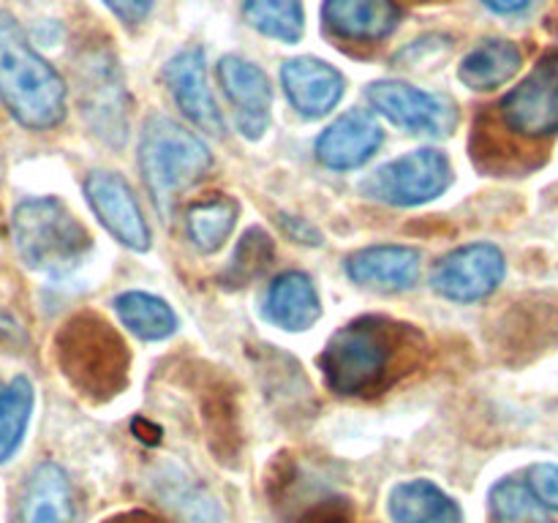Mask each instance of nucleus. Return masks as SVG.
<instances>
[{
    "label": "nucleus",
    "mask_w": 558,
    "mask_h": 523,
    "mask_svg": "<svg viewBox=\"0 0 558 523\" xmlns=\"http://www.w3.org/2000/svg\"><path fill=\"white\" fill-rule=\"evenodd\" d=\"M425 338L412 325L363 316L327 341L319 368L338 396H379L423 357Z\"/></svg>",
    "instance_id": "obj_1"
},
{
    "label": "nucleus",
    "mask_w": 558,
    "mask_h": 523,
    "mask_svg": "<svg viewBox=\"0 0 558 523\" xmlns=\"http://www.w3.org/2000/svg\"><path fill=\"white\" fill-rule=\"evenodd\" d=\"M0 101L25 129H52L65 114V85L31 47L20 22L0 11Z\"/></svg>",
    "instance_id": "obj_2"
},
{
    "label": "nucleus",
    "mask_w": 558,
    "mask_h": 523,
    "mask_svg": "<svg viewBox=\"0 0 558 523\" xmlns=\"http://www.w3.org/2000/svg\"><path fill=\"white\" fill-rule=\"evenodd\" d=\"M54 352L71 387L90 401H109L129 385V346L93 311H82L60 327Z\"/></svg>",
    "instance_id": "obj_3"
},
{
    "label": "nucleus",
    "mask_w": 558,
    "mask_h": 523,
    "mask_svg": "<svg viewBox=\"0 0 558 523\" xmlns=\"http://www.w3.org/2000/svg\"><path fill=\"white\" fill-rule=\"evenodd\" d=\"M140 167L158 212L172 218L180 194L210 172L213 156L205 142L180 123L150 118L142 131Z\"/></svg>",
    "instance_id": "obj_4"
},
{
    "label": "nucleus",
    "mask_w": 558,
    "mask_h": 523,
    "mask_svg": "<svg viewBox=\"0 0 558 523\" xmlns=\"http://www.w3.org/2000/svg\"><path fill=\"white\" fill-rule=\"evenodd\" d=\"M11 234L20 259L52 276L74 270L90 251V234L54 196L22 202L11 216Z\"/></svg>",
    "instance_id": "obj_5"
},
{
    "label": "nucleus",
    "mask_w": 558,
    "mask_h": 523,
    "mask_svg": "<svg viewBox=\"0 0 558 523\" xmlns=\"http://www.w3.org/2000/svg\"><path fill=\"white\" fill-rule=\"evenodd\" d=\"M450 183L452 167L445 153L423 147L376 169L368 180H363V194L387 205L414 207L445 194Z\"/></svg>",
    "instance_id": "obj_6"
},
{
    "label": "nucleus",
    "mask_w": 558,
    "mask_h": 523,
    "mask_svg": "<svg viewBox=\"0 0 558 523\" xmlns=\"http://www.w3.org/2000/svg\"><path fill=\"white\" fill-rule=\"evenodd\" d=\"M499 114L512 134L526 139L558 134V49L545 54L532 74L501 98Z\"/></svg>",
    "instance_id": "obj_7"
},
{
    "label": "nucleus",
    "mask_w": 558,
    "mask_h": 523,
    "mask_svg": "<svg viewBox=\"0 0 558 523\" xmlns=\"http://www.w3.org/2000/svg\"><path fill=\"white\" fill-rule=\"evenodd\" d=\"M368 101L376 112L385 114L390 123L412 131V134L447 136L456 129V104L445 96H434L407 82L381 80L368 87Z\"/></svg>",
    "instance_id": "obj_8"
},
{
    "label": "nucleus",
    "mask_w": 558,
    "mask_h": 523,
    "mask_svg": "<svg viewBox=\"0 0 558 523\" xmlns=\"http://www.w3.org/2000/svg\"><path fill=\"white\" fill-rule=\"evenodd\" d=\"M76 74H80V104L87 123L101 139L120 147L129 129V118H125V87L118 65L104 52H96L87 54L85 63L76 65Z\"/></svg>",
    "instance_id": "obj_9"
},
{
    "label": "nucleus",
    "mask_w": 558,
    "mask_h": 523,
    "mask_svg": "<svg viewBox=\"0 0 558 523\" xmlns=\"http://www.w3.org/2000/svg\"><path fill=\"white\" fill-rule=\"evenodd\" d=\"M507 270L505 254L490 243L456 248L436 265L434 289L456 303H474L496 292Z\"/></svg>",
    "instance_id": "obj_10"
},
{
    "label": "nucleus",
    "mask_w": 558,
    "mask_h": 523,
    "mask_svg": "<svg viewBox=\"0 0 558 523\" xmlns=\"http://www.w3.org/2000/svg\"><path fill=\"white\" fill-rule=\"evenodd\" d=\"M85 194L90 202L98 221L109 229L112 238L129 245L134 251L150 248V229L140 210L134 191L129 188L120 174L114 172H93L85 180Z\"/></svg>",
    "instance_id": "obj_11"
},
{
    "label": "nucleus",
    "mask_w": 558,
    "mask_h": 523,
    "mask_svg": "<svg viewBox=\"0 0 558 523\" xmlns=\"http://www.w3.org/2000/svg\"><path fill=\"white\" fill-rule=\"evenodd\" d=\"M218 82L238 109V125L248 139H259L270 123L272 87L259 65L243 58H223L218 63Z\"/></svg>",
    "instance_id": "obj_12"
},
{
    "label": "nucleus",
    "mask_w": 558,
    "mask_h": 523,
    "mask_svg": "<svg viewBox=\"0 0 558 523\" xmlns=\"http://www.w3.org/2000/svg\"><path fill=\"white\" fill-rule=\"evenodd\" d=\"M381 125L365 109L341 114L316 139V158L330 169H357L379 150Z\"/></svg>",
    "instance_id": "obj_13"
},
{
    "label": "nucleus",
    "mask_w": 558,
    "mask_h": 523,
    "mask_svg": "<svg viewBox=\"0 0 558 523\" xmlns=\"http://www.w3.org/2000/svg\"><path fill=\"white\" fill-rule=\"evenodd\" d=\"M163 76L169 82V90L174 93V101L185 112V118L194 120L207 134H223V118L218 112L213 93L207 87V65L202 49H185L174 54L163 69Z\"/></svg>",
    "instance_id": "obj_14"
},
{
    "label": "nucleus",
    "mask_w": 558,
    "mask_h": 523,
    "mask_svg": "<svg viewBox=\"0 0 558 523\" xmlns=\"http://www.w3.org/2000/svg\"><path fill=\"white\" fill-rule=\"evenodd\" d=\"M322 20L341 41L379 44L396 31L401 11L392 0H325Z\"/></svg>",
    "instance_id": "obj_15"
},
{
    "label": "nucleus",
    "mask_w": 558,
    "mask_h": 523,
    "mask_svg": "<svg viewBox=\"0 0 558 523\" xmlns=\"http://www.w3.org/2000/svg\"><path fill=\"white\" fill-rule=\"evenodd\" d=\"M281 82L292 107L305 118H322L336 109L347 87L341 71L319 58L289 60L281 71Z\"/></svg>",
    "instance_id": "obj_16"
},
{
    "label": "nucleus",
    "mask_w": 558,
    "mask_h": 523,
    "mask_svg": "<svg viewBox=\"0 0 558 523\" xmlns=\"http://www.w3.org/2000/svg\"><path fill=\"white\" fill-rule=\"evenodd\" d=\"M347 272L360 287L401 292L417 283L420 254L409 245H371L349 256Z\"/></svg>",
    "instance_id": "obj_17"
},
{
    "label": "nucleus",
    "mask_w": 558,
    "mask_h": 523,
    "mask_svg": "<svg viewBox=\"0 0 558 523\" xmlns=\"http://www.w3.org/2000/svg\"><path fill=\"white\" fill-rule=\"evenodd\" d=\"M16 523H74L69 474L52 461L38 463L22 488Z\"/></svg>",
    "instance_id": "obj_18"
},
{
    "label": "nucleus",
    "mask_w": 558,
    "mask_h": 523,
    "mask_svg": "<svg viewBox=\"0 0 558 523\" xmlns=\"http://www.w3.org/2000/svg\"><path fill=\"white\" fill-rule=\"evenodd\" d=\"M262 311L272 325L289 332H300L316 325V319L322 316V300L314 281L305 272L289 270L270 283Z\"/></svg>",
    "instance_id": "obj_19"
},
{
    "label": "nucleus",
    "mask_w": 558,
    "mask_h": 523,
    "mask_svg": "<svg viewBox=\"0 0 558 523\" xmlns=\"http://www.w3.org/2000/svg\"><path fill=\"white\" fill-rule=\"evenodd\" d=\"M387 510L392 523H463L458 501L430 479H409L396 485L390 490Z\"/></svg>",
    "instance_id": "obj_20"
},
{
    "label": "nucleus",
    "mask_w": 558,
    "mask_h": 523,
    "mask_svg": "<svg viewBox=\"0 0 558 523\" xmlns=\"http://www.w3.org/2000/svg\"><path fill=\"white\" fill-rule=\"evenodd\" d=\"M523 54L518 44L490 38L474 47L461 63V82L472 90H496L521 71Z\"/></svg>",
    "instance_id": "obj_21"
},
{
    "label": "nucleus",
    "mask_w": 558,
    "mask_h": 523,
    "mask_svg": "<svg viewBox=\"0 0 558 523\" xmlns=\"http://www.w3.org/2000/svg\"><path fill=\"white\" fill-rule=\"evenodd\" d=\"M120 321L142 341H161L178 330V316L161 297L147 292H125L114 297Z\"/></svg>",
    "instance_id": "obj_22"
},
{
    "label": "nucleus",
    "mask_w": 558,
    "mask_h": 523,
    "mask_svg": "<svg viewBox=\"0 0 558 523\" xmlns=\"http://www.w3.org/2000/svg\"><path fill=\"white\" fill-rule=\"evenodd\" d=\"M238 221V202L229 196H207L189 210V238L202 254H213L227 243Z\"/></svg>",
    "instance_id": "obj_23"
},
{
    "label": "nucleus",
    "mask_w": 558,
    "mask_h": 523,
    "mask_svg": "<svg viewBox=\"0 0 558 523\" xmlns=\"http://www.w3.org/2000/svg\"><path fill=\"white\" fill-rule=\"evenodd\" d=\"M33 412V385L25 376L0 385V463L14 458Z\"/></svg>",
    "instance_id": "obj_24"
},
{
    "label": "nucleus",
    "mask_w": 558,
    "mask_h": 523,
    "mask_svg": "<svg viewBox=\"0 0 558 523\" xmlns=\"http://www.w3.org/2000/svg\"><path fill=\"white\" fill-rule=\"evenodd\" d=\"M243 16L251 27L283 44H294L303 36L300 0H245Z\"/></svg>",
    "instance_id": "obj_25"
},
{
    "label": "nucleus",
    "mask_w": 558,
    "mask_h": 523,
    "mask_svg": "<svg viewBox=\"0 0 558 523\" xmlns=\"http://www.w3.org/2000/svg\"><path fill=\"white\" fill-rule=\"evenodd\" d=\"M272 259H276V245H272L270 234L265 229H248L240 238L227 270L221 272V283L229 289L248 287L254 278H259L272 265Z\"/></svg>",
    "instance_id": "obj_26"
},
{
    "label": "nucleus",
    "mask_w": 558,
    "mask_h": 523,
    "mask_svg": "<svg viewBox=\"0 0 558 523\" xmlns=\"http://www.w3.org/2000/svg\"><path fill=\"white\" fill-rule=\"evenodd\" d=\"M490 515L494 523H554L521 479H501L490 490Z\"/></svg>",
    "instance_id": "obj_27"
},
{
    "label": "nucleus",
    "mask_w": 558,
    "mask_h": 523,
    "mask_svg": "<svg viewBox=\"0 0 558 523\" xmlns=\"http://www.w3.org/2000/svg\"><path fill=\"white\" fill-rule=\"evenodd\" d=\"M174 507H178L180 523H223L221 507L205 488H183Z\"/></svg>",
    "instance_id": "obj_28"
},
{
    "label": "nucleus",
    "mask_w": 558,
    "mask_h": 523,
    "mask_svg": "<svg viewBox=\"0 0 558 523\" xmlns=\"http://www.w3.org/2000/svg\"><path fill=\"white\" fill-rule=\"evenodd\" d=\"M523 483L545 510L558 512V463H534Z\"/></svg>",
    "instance_id": "obj_29"
},
{
    "label": "nucleus",
    "mask_w": 558,
    "mask_h": 523,
    "mask_svg": "<svg viewBox=\"0 0 558 523\" xmlns=\"http://www.w3.org/2000/svg\"><path fill=\"white\" fill-rule=\"evenodd\" d=\"M104 3L114 11L118 20L129 22V25H140L153 9V0H104Z\"/></svg>",
    "instance_id": "obj_30"
},
{
    "label": "nucleus",
    "mask_w": 558,
    "mask_h": 523,
    "mask_svg": "<svg viewBox=\"0 0 558 523\" xmlns=\"http://www.w3.org/2000/svg\"><path fill=\"white\" fill-rule=\"evenodd\" d=\"M278 221H281L287 238H292L294 243H305V245H319L322 243V234L316 232L311 223L300 221V218H294V216H287V212H281V216H278Z\"/></svg>",
    "instance_id": "obj_31"
},
{
    "label": "nucleus",
    "mask_w": 558,
    "mask_h": 523,
    "mask_svg": "<svg viewBox=\"0 0 558 523\" xmlns=\"http://www.w3.org/2000/svg\"><path fill=\"white\" fill-rule=\"evenodd\" d=\"M14 343H22L20 325L0 311V346H14Z\"/></svg>",
    "instance_id": "obj_32"
},
{
    "label": "nucleus",
    "mask_w": 558,
    "mask_h": 523,
    "mask_svg": "<svg viewBox=\"0 0 558 523\" xmlns=\"http://www.w3.org/2000/svg\"><path fill=\"white\" fill-rule=\"evenodd\" d=\"M104 523H167L163 518L153 515L147 510H129V512H118V515L107 518Z\"/></svg>",
    "instance_id": "obj_33"
},
{
    "label": "nucleus",
    "mask_w": 558,
    "mask_h": 523,
    "mask_svg": "<svg viewBox=\"0 0 558 523\" xmlns=\"http://www.w3.org/2000/svg\"><path fill=\"white\" fill-rule=\"evenodd\" d=\"M488 9H494L496 14H518V11L526 9L532 0H483Z\"/></svg>",
    "instance_id": "obj_34"
}]
</instances>
